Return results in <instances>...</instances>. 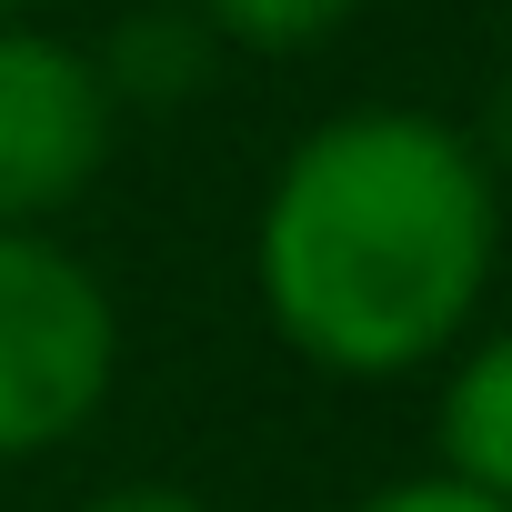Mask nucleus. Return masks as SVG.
<instances>
[{
	"mask_svg": "<svg viewBox=\"0 0 512 512\" xmlns=\"http://www.w3.org/2000/svg\"><path fill=\"white\" fill-rule=\"evenodd\" d=\"M492 251L502 191L472 131L412 101H362L302 131L272 171L251 221V282L312 372L392 382L462 342Z\"/></svg>",
	"mask_w": 512,
	"mask_h": 512,
	"instance_id": "nucleus-1",
	"label": "nucleus"
},
{
	"mask_svg": "<svg viewBox=\"0 0 512 512\" xmlns=\"http://www.w3.org/2000/svg\"><path fill=\"white\" fill-rule=\"evenodd\" d=\"M121 372V312L81 251L0 231V462L61 452Z\"/></svg>",
	"mask_w": 512,
	"mask_h": 512,
	"instance_id": "nucleus-2",
	"label": "nucleus"
},
{
	"mask_svg": "<svg viewBox=\"0 0 512 512\" xmlns=\"http://www.w3.org/2000/svg\"><path fill=\"white\" fill-rule=\"evenodd\" d=\"M111 71L31 21H0V231H41L111 161Z\"/></svg>",
	"mask_w": 512,
	"mask_h": 512,
	"instance_id": "nucleus-3",
	"label": "nucleus"
},
{
	"mask_svg": "<svg viewBox=\"0 0 512 512\" xmlns=\"http://www.w3.org/2000/svg\"><path fill=\"white\" fill-rule=\"evenodd\" d=\"M432 442H442V472H452V482L512 502V332L472 342V352L442 372Z\"/></svg>",
	"mask_w": 512,
	"mask_h": 512,
	"instance_id": "nucleus-4",
	"label": "nucleus"
},
{
	"mask_svg": "<svg viewBox=\"0 0 512 512\" xmlns=\"http://www.w3.org/2000/svg\"><path fill=\"white\" fill-rule=\"evenodd\" d=\"M211 41H241V51H302L322 31H342L362 0H191Z\"/></svg>",
	"mask_w": 512,
	"mask_h": 512,
	"instance_id": "nucleus-5",
	"label": "nucleus"
},
{
	"mask_svg": "<svg viewBox=\"0 0 512 512\" xmlns=\"http://www.w3.org/2000/svg\"><path fill=\"white\" fill-rule=\"evenodd\" d=\"M352 512H512V502H492V492H472V482H452V472H412V482L362 492Z\"/></svg>",
	"mask_w": 512,
	"mask_h": 512,
	"instance_id": "nucleus-6",
	"label": "nucleus"
},
{
	"mask_svg": "<svg viewBox=\"0 0 512 512\" xmlns=\"http://www.w3.org/2000/svg\"><path fill=\"white\" fill-rule=\"evenodd\" d=\"M492 171H512V61H502V81H492V101H482V141H472Z\"/></svg>",
	"mask_w": 512,
	"mask_h": 512,
	"instance_id": "nucleus-7",
	"label": "nucleus"
},
{
	"mask_svg": "<svg viewBox=\"0 0 512 512\" xmlns=\"http://www.w3.org/2000/svg\"><path fill=\"white\" fill-rule=\"evenodd\" d=\"M81 512H211V502H191V492H171V482H131V492H101V502H81Z\"/></svg>",
	"mask_w": 512,
	"mask_h": 512,
	"instance_id": "nucleus-8",
	"label": "nucleus"
},
{
	"mask_svg": "<svg viewBox=\"0 0 512 512\" xmlns=\"http://www.w3.org/2000/svg\"><path fill=\"white\" fill-rule=\"evenodd\" d=\"M21 11H41V0H0V21H21Z\"/></svg>",
	"mask_w": 512,
	"mask_h": 512,
	"instance_id": "nucleus-9",
	"label": "nucleus"
}]
</instances>
